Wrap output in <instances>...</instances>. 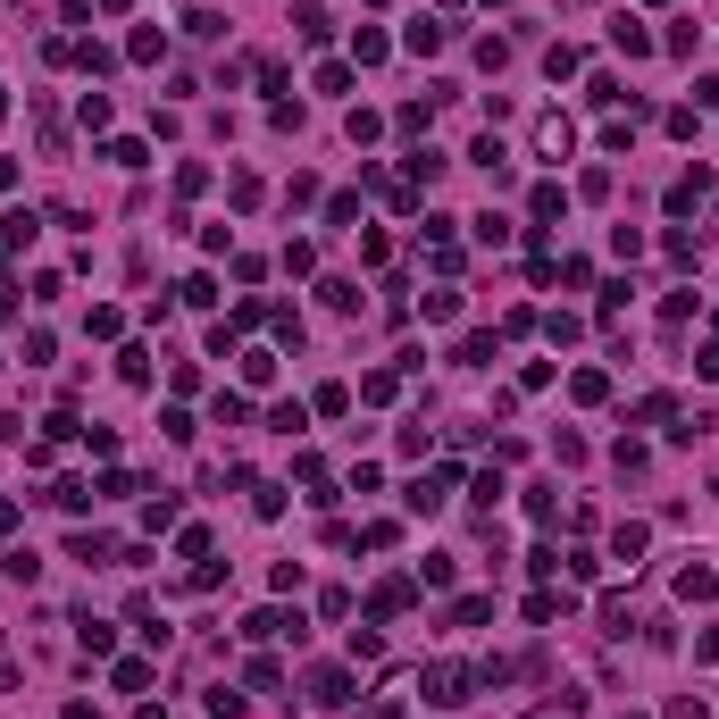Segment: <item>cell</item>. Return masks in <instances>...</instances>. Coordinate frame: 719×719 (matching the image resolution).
<instances>
[{
    "label": "cell",
    "mask_w": 719,
    "mask_h": 719,
    "mask_svg": "<svg viewBox=\"0 0 719 719\" xmlns=\"http://www.w3.org/2000/svg\"><path fill=\"white\" fill-rule=\"evenodd\" d=\"M84 653H92V661H109V653H118V628H101V619H84Z\"/></svg>",
    "instance_id": "17"
},
{
    "label": "cell",
    "mask_w": 719,
    "mask_h": 719,
    "mask_svg": "<svg viewBox=\"0 0 719 719\" xmlns=\"http://www.w3.org/2000/svg\"><path fill=\"white\" fill-rule=\"evenodd\" d=\"M561 611H569V594H527V619H536V628H552Z\"/></svg>",
    "instance_id": "18"
},
{
    "label": "cell",
    "mask_w": 719,
    "mask_h": 719,
    "mask_svg": "<svg viewBox=\"0 0 719 719\" xmlns=\"http://www.w3.org/2000/svg\"><path fill=\"white\" fill-rule=\"evenodd\" d=\"M159 51H168V42H159V26H143V34H134V42H126V59H134V67H151Z\"/></svg>",
    "instance_id": "22"
},
{
    "label": "cell",
    "mask_w": 719,
    "mask_h": 719,
    "mask_svg": "<svg viewBox=\"0 0 719 719\" xmlns=\"http://www.w3.org/2000/svg\"><path fill=\"white\" fill-rule=\"evenodd\" d=\"M477 686H485V678H477L469 661H435V669H427V703H435V711H460V703H477Z\"/></svg>",
    "instance_id": "1"
},
{
    "label": "cell",
    "mask_w": 719,
    "mask_h": 719,
    "mask_svg": "<svg viewBox=\"0 0 719 719\" xmlns=\"http://www.w3.org/2000/svg\"><path fill=\"white\" fill-rule=\"evenodd\" d=\"M402 602H410V586H402V577H393V586H377V594H368V628H377V619H393Z\"/></svg>",
    "instance_id": "8"
},
{
    "label": "cell",
    "mask_w": 719,
    "mask_h": 719,
    "mask_svg": "<svg viewBox=\"0 0 719 719\" xmlns=\"http://www.w3.org/2000/svg\"><path fill=\"white\" fill-rule=\"evenodd\" d=\"M569 143H577L569 118H536V151H544V159H569Z\"/></svg>",
    "instance_id": "5"
},
{
    "label": "cell",
    "mask_w": 719,
    "mask_h": 719,
    "mask_svg": "<svg viewBox=\"0 0 719 719\" xmlns=\"http://www.w3.org/2000/svg\"><path fill=\"white\" fill-rule=\"evenodd\" d=\"M293 26H301V42H327V9H318V0H301Z\"/></svg>",
    "instance_id": "16"
},
{
    "label": "cell",
    "mask_w": 719,
    "mask_h": 719,
    "mask_svg": "<svg viewBox=\"0 0 719 719\" xmlns=\"http://www.w3.org/2000/svg\"><path fill=\"white\" fill-rule=\"evenodd\" d=\"M611 42H619V51H628V59H644V51H653V34H644L636 17H619V26H611Z\"/></svg>",
    "instance_id": "14"
},
{
    "label": "cell",
    "mask_w": 719,
    "mask_h": 719,
    "mask_svg": "<svg viewBox=\"0 0 719 719\" xmlns=\"http://www.w3.org/2000/svg\"><path fill=\"white\" fill-rule=\"evenodd\" d=\"M310 703L343 711V703H352V678H343V669H310Z\"/></svg>",
    "instance_id": "2"
},
{
    "label": "cell",
    "mask_w": 719,
    "mask_h": 719,
    "mask_svg": "<svg viewBox=\"0 0 719 719\" xmlns=\"http://www.w3.org/2000/svg\"><path fill=\"white\" fill-rule=\"evenodd\" d=\"M42 235V226H34V210H9V218H0V243H9V251H26Z\"/></svg>",
    "instance_id": "11"
},
{
    "label": "cell",
    "mask_w": 719,
    "mask_h": 719,
    "mask_svg": "<svg viewBox=\"0 0 719 719\" xmlns=\"http://www.w3.org/2000/svg\"><path fill=\"white\" fill-rule=\"evenodd\" d=\"M268 427H276V435H301V427H310V410H301V402H276Z\"/></svg>",
    "instance_id": "27"
},
{
    "label": "cell",
    "mask_w": 719,
    "mask_h": 719,
    "mask_svg": "<svg viewBox=\"0 0 719 719\" xmlns=\"http://www.w3.org/2000/svg\"><path fill=\"white\" fill-rule=\"evenodd\" d=\"M0 118H9V92H0Z\"/></svg>",
    "instance_id": "31"
},
{
    "label": "cell",
    "mask_w": 719,
    "mask_h": 719,
    "mask_svg": "<svg viewBox=\"0 0 719 719\" xmlns=\"http://www.w3.org/2000/svg\"><path fill=\"white\" fill-rule=\"evenodd\" d=\"M694 101H703V109H719V76H703V84H694Z\"/></svg>",
    "instance_id": "30"
},
{
    "label": "cell",
    "mask_w": 719,
    "mask_h": 719,
    "mask_svg": "<svg viewBox=\"0 0 719 719\" xmlns=\"http://www.w3.org/2000/svg\"><path fill=\"white\" fill-rule=\"evenodd\" d=\"M527 210H536V226H552V218L569 210V193H561V184H536V193H527Z\"/></svg>",
    "instance_id": "9"
},
{
    "label": "cell",
    "mask_w": 719,
    "mask_h": 719,
    "mask_svg": "<svg viewBox=\"0 0 719 719\" xmlns=\"http://www.w3.org/2000/svg\"><path fill=\"white\" fill-rule=\"evenodd\" d=\"M444 42H452V34H444V26H435V17H419V26H410V34H402V51H419V59H435V51H444Z\"/></svg>",
    "instance_id": "7"
},
{
    "label": "cell",
    "mask_w": 719,
    "mask_h": 719,
    "mask_svg": "<svg viewBox=\"0 0 719 719\" xmlns=\"http://www.w3.org/2000/svg\"><path fill=\"white\" fill-rule=\"evenodd\" d=\"M318 301H327V310H360V285H343V276H327V285H318Z\"/></svg>",
    "instance_id": "21"
},
{
    "label": "cell",
    "mask_w": 719,
    "mask_h": 719,
    "mask_svg": "<svg viewBox=\"0 0 719 719\" xmlns=\"http://www.w3.org/2000/svg\"><path fill=\"white\" fill-rule=\"evenodd\" d=\"M694 653H703V661L719 669V628H703V636H694Z\"/></svg>",
    "instance_id": "29"
},
{
    "label": "cell",
    "mask_w": 719,
    "mask_h": 719,
    "mask_svg": "<svg viewBox=\"0 0 719 719\" xmlns=\"http://www.w3.org/2000/svg\"><path fill=\"white\" fill-rule=\"evenodd\" d=\"M669 719H711V711L694 703V694H678V703H669Z\"/></svg>",
    "instance_id": "28"
},
{
    "label": "cell",
    "mask_w": 719,
    "mask_h": 719,
    "mask_svg": "<svg viewBox=\"0 0 719 719\" xmlns=\"http://www.w3.org/2000/svg\"><path fill=\"white\" fill-rule=\"evenodd\" d=\"M711 594H719L711 569H678V602H711Z\"/></svg>",
    "instance_id": "13"
},
{
    "label": "cell",
    "mask_w": 719,
    "mask_h": 719,
    "mask_svg": "<svg viewBox=\"0 0 719 719\" xmlns=\"http://www.w3.org/2000/svg\"><path fill=\"white\" fill-rule=\"evenodd\" d=\"M427 318H435V327H452V318H460V293H452V285L427 293Z\"/></svg>",
    "instance_id": "26"
},
{
    "label": "cell",
    "mask_w": 719,
    "mask_h": 719,
    "mask_svg": "<svg viewBox=\"0 0 719 719\" xmlns=\"http://www.w3.org/2000/svg\"><path fill=\"white\" fill-rule=\"evenodd\" d=\"M460 368H494V335H460Z\"/></svg>",
    "instance_id": "19"
},
{
    "label": "cell",
    "mask_w": 719,
    "mask_h": 719,
    "mask_svg": "<svg viewBox=\"0 0 719 719\" xmlns=\"http://www.w3.org/2000/svg\"><path fill=\"white\" fill-rule=\"evenodd\" d=\"M703 193H711V176H703V168H694V176H678V184H669V218H686Z\"/></svg>",
    "instance_id": "6"
},
{
    "label": "cell",
    "mask_w": 719,
    "mask_h": 719,
    "mask_svg": "<svg viewBox=\"0 0 719 719\" xmlns=\"http://www.w3.org/2000/svg\"><path fill=\"white\" fill-rule=\"evenodd\" d=\"M109 678H118V694H143V686H151V661H118Z\"/></svg>",
    "instance_id": "23"
},
{
    "label": "cell",
    "mask_w": 719,
    "mask_h": 719,
    "mask_svg": "<svg viewBox=\"0 0 719 719\" xmlns=\"http://www.w3.org/2000/svg\"><path fill=\"white\" fill-rule=\"evenodd\" d=\"M569 393L594 410V402H611V377H602V368H577V377H569Z\"/></svg>",
    "instance_id": "10"
},
{
    "label": "cell",
    "mask_w": 719,
    "mask_h": 719,
    "mask_svg": "<svg viewBox=\"0 0 719 719\" xmlns=\"http://www.w3.org/2000/svg\"><path fill=\"white\" fill-rule=\"evenodd\" d=\"M310 410H327V419H343V410H352V385H318V402Z\"/></svg>",
    "instance_id": "25"
},
{
    "label": "cell",
    "mask_w": 719,
    "mask_h": 719,
    "mask_svg": "<svg viewBox=\"0 0 719 719\" xmlns=\"http://www.w3.org/2000/svg\"><path fill=\"white\" fill-rule=\"evenodd\" d=\"M143 527H151V536H168V527H176V494H159V502H143Z\"/></svg>",
    "instance_id": "20"
},
{
    "label": "cell",
    "mask_w": 719,
    "mask_h": 719,
    "mask_svg": "<svg viewBox=\"0 0 719 719\" xmlns=\"http://www.w3.org/2000/svg\"><path fill=\"white\" fill-rule=\"evenodd\" d=\"M444 494H452V469H435V477H419V485H410V510H419V519H427V510H444Z\"/></svg>",
    "instance_id": "3"
},
{
    "label": "cell",
    "mask_w": 719,
    "mask_h": 719,
    "mask_svg": "<svg viewBox=\"0 0 719 719\" xmlns=\"http://www.w3.org/2000/svg\"><path fill=\"white\" fill-rule=\"evenodd\" d=\"M385 51H393V42H385V34H377V26H360V34H352V59H360V67H377V59H385Z\"/></svg>",
    "instance_id": "15"
},
{
    "label": "cell",
    "mask_w": 719,
    "mask_h": 719,
    "mask_svg": "<svg viewBox=\"0 0 719 719\" xmlns=\"http://www.w3.org/2000/svg\"><path fill=\"white\" fill-rule=\"evenodd\" d=\"M243 385H276V352H243Z\"/></svg>",
    "instance_id": "24"
},
{
    "label": "cell",
    "mask_w": 719,
    "mask_h": 719,
    "mask_svg": "<svg viewBox=\"0 0 719 719\" xmlns=\"http://www.w3.org/2000/svg\"><path fill=\"white\" fill-rule=\"evenodd\" d=\"M644 544H653V536H644L636 519H619V536H611V561H628V569H636V552H644Z\"/></svg>",
    "instance_id": "12"
},
{
    "label": "cell",
    "mask_w": 719,
    "mask_h": 719,
    "mask_svg": "<svg viewBox=\"0 0 719 719\" xmlns=\"http://www.w3.org/2000/svg\"><path fill=\"white\" fill-rule=\"evenodd\" d=\"M243 636H293V644H301V611H293V619H285V611H251Z\"/></svg>",
    "instance_id": "4"
}]
</instances>
